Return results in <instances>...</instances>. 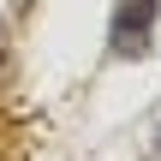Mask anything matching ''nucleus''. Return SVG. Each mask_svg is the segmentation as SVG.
<instances>
[{
	"instance_id": "f257e3e1",
	"label": "nucleus",
	"mask_w": 161,
	"mask_h": 161,
	"mask_svg": "<svg viewBox=\"0 0 161 161\" xmlns=\"http://www.w3.org/2000/svg\"><path fill=\"white\" fill-rule=\"evenodd\" d=\"M149 36H155V0H119L114 6V24H108V48L119 60H143L149 54Z\"/></svg>"
}]
</instances>
